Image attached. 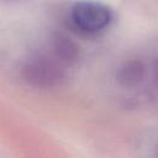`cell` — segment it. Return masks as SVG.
I'll return each mask as SVG.
<instances>
[{
	"mask_svg": "<svg viewBox=\"0 0 158 158\" xmlns=\"http://www.w3.org/2000/svg\"><path fill=\"white\" fill-rule=\"evenodd\" d=\"M110 9L96 1H79L70 11L72 26L84 35H96L111 22Z\"/></svg>",
	"mask_w": 158,
	"mask_h": 158,
	"instance_id": "6da1fadb",
	"label": "cell"
},
{
	"mask_svg": "<svg viewBox=\"0 0 158 158\" xmlns=\"http://www.w3.org/2000/svg\"><path fill=\"white\" fill-rule=\"evenodd\" d=\"M22 74L27 83L41 88L53 86L63 79V70L59 64L47 57L30 59L23 65Z\"/></svg>",
	"mask_w": 158,
	"mask_h": 158,
	"instance_id": "7a4b0ae2",
	"label": "cell"
},
{
	"mask_svg": "<svg viewBox=\"0 0 158 158\" xmlns=\"http://www.w3.org/2000/svg\"><path fill=\"white\" fill-rule=\"evenodd\" d=\"M144 69H146L144 64L141 60H138V59L128 60L118 69L117 79L122 86L133 88V86L138 85V83L143 79Z\"/></svg>",
	"mask_w": 158,
	"mask_h": 158,
	"instance_id": "3957f363",
	"label": "cell"
},
{
	"mask_svg": "<svg viewBox=\"0 0 158 158\" xmlns=\"http://www.w3.org/2000/svg\"><path fill=\"white\" fill-rule=\"evenodd\" d=\"M54 54L58 62L63 64H70L78 56V48L74 42L67 37H58L54 43Z\"/></svg>",
	"mask_w": 158,
	"mask_h": 158,
	"instance_id": "277c9868",
	"label": "cell"
}]
</instances>
